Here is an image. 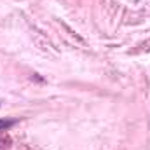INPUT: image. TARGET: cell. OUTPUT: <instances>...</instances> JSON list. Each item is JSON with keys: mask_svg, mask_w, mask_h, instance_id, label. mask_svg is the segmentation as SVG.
<instances>
[{"mask_svg": "<svg viewBox=\"0 0 150 150\" xmlns=\"http://www.w3.org/2000/svg\"><path fill=\"white\" fill-rule=\"evenodd\" d=\"M16 120L14 119H0V131H7L11 126H14Z\"/></svg>", "mask_w": 150, "mask_h": 150, "instance_id": "cell-1", "label": "cell"}]
</instances>
